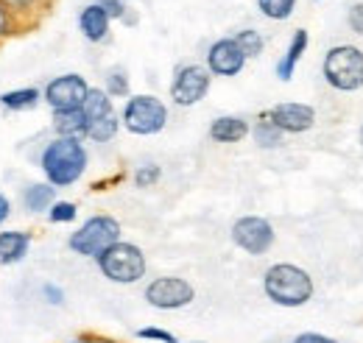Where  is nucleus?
Instances as JSON below:
<instances>
[{"label":"nucleus","instance_id":"2eb2a0df","mask_svg":"<svg viewBox=\"0 0 363 343\" xmlns=\"http://www.w3.org/2000/svg\"><path fill=\"white\" fill-rule=\"evenodd\" d=\"M34 243V235L26 229H9L0 232V265H17L28 257Z\"/></svg>","mask_w":363,"mask_h":343},{"label":"nucleus","instance_id":"2f4dec72","mask_svg":"<svg viewBox=\"0 0 363 343\" xmlns=\"http://www.w3.org/2000/svg\"><path fill=\"white\" fill-rule=\"evenodd\" d=\"M43 299H45L50 307H62V304H65V291H62L59 285H53V282H45V285H43Z\"/></svg>","mask_w":363,"mask_h":343},{"label":"nucleus","instance_id":"dca6fc26","mask_svg":"<svg viewBox=\"0 0 363 343\" xmlns=\"http://www.w3.org/2000/svg\"><path fill=\"white\" fill-rule=\"evenodd\" d=\"M308 45H311V34H308L305 28H296L294 37H291V43H288V47H285V53H282V59L277 62V79H279V81H291V79H294L296 64H299L302 56L308 53Z\"/></svg>","mask_w":363,"mask_h":343},{"label":"nucleus","instance_id":"f257e3e1","mask_svg":"<svg viewBox=\"0 0 363 343\" xmlns=\"http://www.w3.org/2000/svg\"><path fill=\"white\" fill-rule=\"evenodd\" d=\"M87 168H90V151L84 140L76 137H53L40 154V171L48 184H53L56 190L79 184Z\"/></svg>","mask_w":363,"mask_h":343},{"label":"nucleus","instance_id":"c85d7f7f","mask_svg":"<svg viewBox=\"0 0 363 343\" xmlns=\"http://www.w3.org/2000/svg\"><path fill=\"white\" fill-rule=\"evenodd\" d=\"M135 335L140 341H151V343H179L174 332H168L162 327H140Z\"/></svg>","mask_w":363,"mask_h":343},{"label":"nucleus","instance_id":"39448f33","mask_svg":"<svg viewBox=\"0 0 363 343\" xmlns=\"http://www.w3.org/2000/svg\"><path fill=\"white\" fill-rule=\"evenodd\" d=\"M168 103L157 95L140 92V95H129L123 109H121V126L135 134V137H154L168 126Z\"/></svg>","mask_w":363,"mask_h":343},{"label":"nucleus","instance_id":"72a5a7b5","mask_svg":"<svg viewBox=\"0 0 363 343\" xmlns=\"http://www.w3.org/2000/svg\"><path fill=\"white\" fill-rule=\"evenodd\" d=\"M294 343H338L335 338H330V335H324V332H299Z\"/></svg>","mask_w":363,"mask_h":343},{"label":"nucleus","instance_id":"ea45409f","mask_svg":"<svg viewBox=\"0 0 363 343\" xmlns=\"http://www.w3.org/2000/svg\"><path fill=\"white\" fill-rule=\"evenodd\" d=\"M291 343H294V341H291Z\"/></svg>","mask_w":363,"mask_h":343},{"label":"nucleus","instance_id":"ddd939ff","mask_svg":"<svg viewBox=\"0 0 363 343\" xmlns=\"http://www.w3.org/2000/svg\"><path fill=\"white\" fill-rule=\"evenodd\" d=\"M79 31L84 34V40L92 45H101L109 40L112 31V17L98 6V3H87L79 11Z\"/></svg>","mask_w":363,"mask_h":343},{"label":"nucleus","instance_id":"cd10ccee","mask_svg":"<svg viewBox=\"0 0 363 343\" xmlns=\"http://www.w3.org/2000/svg\"><path fill=\"white\" fill-rule=\"evenodd\" d=\"M160 179H162V168H160L157 162H145V165H140V168L132 173V181H135V187H140V190L154 187Z\"/></svg>","mask_w":363,"mask_h":343},{"label":"nucleus","instance_id":"9b49d317","mask_svg":"<svg viewBox=\"0 0 363 343\" xmlns=\"http://www.w3.org/2000/svg\"><path fill=\"white\" fill-rule=\"evenodd\" d=\"M246 56H243V50L238 47L235 43V37H221V40H216V43L207 47V53H204V67L210 70V76L216 79H235V76H240L243 73V67H246Z\"/></svg>","mask_w":363,"mask_h":343},{"label":"nucleus","instance_id":"f704fd0d","mask_svg":"<svg viewBox=\"0 0 363 343\" xmlns=\"http://www.w3.org/2000/svg\"><path fill=\"white\" fill-rule=\"evenodd\" d=\"M67 343H121L115 338H106V335H98V332H82L76 338H70Z\"/></svg>","mask_w":363,"mask_h":343},{"label":"nucleus","instance_id":"f3484780","mask_svg":"<svg viewBox=\"0 0 363 343\" xmlns=\"http://www.w3.org/2000/svg\"><path fill=\"white\" fill-rule=\"evenodd\" d=\"M56 201V187L48 184V181H34V184H26L23 187V210L31 215L48 213L50 204Z\"/></svg>","mask_w":363,"mask_h":343},{"label":"nucleus","instance_id":"4be33fe9","mask_svg":"<svg viewBox=\"0 0 363 343\" xmlns=\"http://www.w3.org/2000/svg\"><path fill=\"white\" fill-rule=\"evenodd\" d=\"M249 137L255 140V145L257 148H263V151H274V148H279L282 145V140H285V134L274 126L272 120H269V115L263 112L257 120H255V126L249 131Z\"/></svg>","mask_w":363,"mask_h":343},{"label":"nucleus","instance_id":"4468645a","mask_svg":"<svg viewBox=\"0 0 363 343\" xmlns=\"http://www.w3.org/2000/svg\"><path fill=\"white\" fill-rule=\"evenodd\" d=\"M252 131V123L240 115H218L213 123H210V140L218 142V145H235V142H243Z\"/></svg>","mask_w":363,"mask_h":343},{"label":"nucleus","instance_id":"7c9ffc66","mask_svg":"<svg viewBox=\"0 0 363 343\" xmlns=\"http://www.w3.org/2000/svg\"><path fill=\"white\" fill-rule=\"evenodd\" d=\"M95 3H98V6L112 17V20H121V23H123V20H126V14H129V9H126V3H123V0H95Z\"/></svg>","mask_w":363,"mask_h":343},{"label":"nucleus","instance_id":"6ab92c4d","mask_svg":"<svg viewBox=\"0 0 363 343\" xmlns=\"http://www.w3.org/2000/svg\"><path fill=\"white\" fill-rule=\"evenodd\" d=\"M43 101V89L37 86H17V89H9L0 95V106L9 109V112H28V109H37Z\"/></svg>","mask_w":363,"mask_h":343},{"label":"nucleus","instance_id":"9d476101","mask_svg":"<svg viewBox=\"0 0 363 343\" xmlns=\"http://www.w3.org/2000/svg\"><path fill=\"white\" fill-rule=\"evenodd\" d=\"M87 92H90V84L84 76L62 73L43 86V101L50 106V112H70V109H82Z\"/></svg>","mask_w":363,"mask_h":343},{"label":"nucleus","instance_id":"6e6552de","mask_svg":"<svg viewBox=\"0 0 363 343\" xmlns=\"http://www.w3.org/2000/svg\"><path fill=\"white\" fill-rule=\"evenodd\" d=\"M210 86H213V76H210V70H207L204 64L190 62V64L177 67V73H174V79H171V89H168V95H171L174 106L190 109V106L201 103V101L210 95Z\"/></svg>","mask_w":363,"mask_h":343},{"label":"nucleus","instance_id":"20e7f679","mask_svg":"<svg viewBox=\"0 0 363 343\" xmlns=\"http://www.w3.org/2000/svg\"><path fill=\"white\" fill-rule=\"evenodd\" d=\"M324 81L338 92H358L363 86V50L358 45H333L321 59Z\"/></svg>","mask_w":363,"mask_h":343},{"label":"nucleus","instance_id":"a878e982","mask_svg":"<svg viewBox=\"0 0 363 343\" xmlns=\"http://www.w3.org/2000/svg\"><path fill=\"white\" fill-rule=\"evenodd\" d=\"M255 3H257L260 14L274 20V23L288 20L294 14V9H296V0H255Z\"/></svg>","mask_w":363,"mask_h":343},{"label":"nucleus","instance_id":"393cba45","mask_svg":"<svg viewBox=\"0 0 363 343\" xmlns=\"http://www.w3.org/2000/svg\"><path fill=\"white\" fill-rule=\"evenodd\" d=\"M104 89H106L109 98H129L132 95V79L123 67H112L104 76Z\"/></svg>","mask_w":363,"mask_h":343},{"label":"nucleus","instance_id":"412c9836","mask_svg":"<svg viewBox=\"0 0 363 343\" xmlns=\"http://www.w3.org/2000/svg\"><path fill=\"white\" fill-rule=\"evenodd\" d=\"M82 112H84L87 126H90L95 120H104V118L115 115V103H112V98L106 95L104 86H90V92H87V98L82 103Z\"/></svg>","mask_w":363,"mask_h":343},{"label":"nucleus","instance_id":"aec40b11","mask_svg":"<svg viewBox=\"0 0 363 343\" xmlns=\"http://www.w3.org/2000/svg\"><path fill=\"white\" fill-rule=\"evenodd\" d=\"M53 0H3V6L14 14V20L20 23V28H28L34 26L48 9H50Z\"/></svg>","mask_w":363,"mask_h":343},{"label":"nucleus","instance_id":"1a4fd4ad","mask_svg":"<svg viewBox=\"0 0 363 343\" xmlns=\"http://www.w3.org/2000/svg\"><path fill=\"white\" fill-rule=\"evenodd\" d=\"M143 299L148 301L154 310H184L196 301V288L184 276H157L145 285Z\"/></svg>","mask_w":363,"mask_h":343},{"label":"nucleus","instance_id":"0eeeda50","mask_svg":"<svg viewBox=\"0 0 363 343\" xmlns=\"http://www.w3.org/2000/svg\"><path fill=\"white\" fill-rule=\"evenodd\" d=\"M229 237H232V243H235L243 254H249V257H263V254L272 252L274 240H277V232H274L272 220L263 218V215H240V218L232 223Z\"/></svg>","mask_w":363,"mask_h":343},{"label":"nucleus","instance_id":"4c0bfd02","mask_svg":"<svg viewBox=\"0 0 363 343\" xmlns=\"http://www.w3.org/2000/svg\"><path fill=\"white\" fill-rule=\"evenodd\" d=\"M190 343H204V341H190Z\"/></svg>","mask_w":363,"mask_h":343},{"label":"nucleus","instance_id":"e433bc0d","mask_svg":"<svg viewBox=\"0 0 363 343\" xmlns=\"http://www.w3.org/2000/svg\"><path fill=\"white\" fill-rule=\"evenodd\" d=\"M358 142H361V148H363V126H361V134H358Z\"/></svg>","mask_w":363,"mask_h":343},{"label":"nucleus","instance_id":"c9c22d12","mask_svg":"<svg viewBox=\"0 0 363 343\" xmlns=\"http://www.w3.org/2000/svg\"><path fill=\"white\" fill-rule=\"evenodd\" d=\"M9 218H11V201H9V198L0 193V226H3Z\"/></svg>","mask_w":363,"mask_h":343},{"label":"nucleus","instance_id":"423d86ee","mask_svg":"<svg viewBox=\"0 0 363 343\" xmlns=\"http://www.w3.org/2000/svg\"><path fill=\"white\" fill-rule=\"evenodd\" d=\"M95 265H98L101 276H106L112 285H137V282H143V276L148 271L143 249L129 240H118L115 246H109L95 259Z\"/></svg>","mask_w":363,"mask_h":343},{"label":"nucleus","instance_id":"bb28decb","mask_svg":"<svg viewBox=\"0 0 363 343\" xmlns=\"http://www.w3.org/2000/svg\"><path fill=\"white\" fill-rule=\"evenodd\" d=\"M45 215H48V220H50V223H73V220L79 218V204H76V201L56 198Z\"/></svg>","mask_w":363,"mask_h":343},{"label":"nucleus","instance_id":"c756f323","mask_svg":"<svg viewBox=\"0 0 363 343\" xmlns=\"http://www.w3.org/2000/svg\"><path fill=\"white\" fill-rule=\"evenodd\" d=\"M17 31H23L20 23L14 20V14H11V11L3 6V0H0V43H6L9 37H14Z\"/></svg>","mask_w":363,"mask_h":343},{"label":"nucleus","instance_id":"f8f14e48","mask_svg":"<svg viewBox=\"0 0 363 343\" xmlns=\"http://www.w3.org/2000/svg\"><path fill=\"white\" fill-rule=\"evenodd\" d=\"M266 115L282 134H305L316 126V109L311 103H299V101L274 103Z\"/></svg>","mask_w":363,"mask_h":343},{"label":"nucleus","instance_id":"b1692460","mask_svg":"<svg viewBox=\"0 0 363 343\" xmlns=\"http://www.w3.org/2000/svg\"><path fill=\"white\" fill-rule=\"evenodd\" d=\"M235 43L243 50L246 59H257V56H263V50H266V37H263L257 28H243V31H238V34H235Z\"/></svg>","mask_w":363,"mask_h":343},{"label":"nucleus","instance_id":"7ed1b4c3","mask_svg":"<svg viewBox=\"0 0 363 343\" xmlns=\"http://www.w3.org/2000/svg\"><path fill=\"white\" fill-rule=\"evenodd\" d=\"M118 240H123L121 220L112 218V215L101 213V215H90L76 232H70L67 249L84 259H98L109 246H115Z\"/></svg>","mask_w":363,"mask_h":343},{"label":"nucleus","instance_id":"473e14b6","mask_svg":"<svg viewBox=\"0 0 363 343\" xmlns=\"http://www.w3.org/2000/svg\"><path fill=\"white\" fill-rule=\"evenodd\" d=\"M347 20H350V28L363 37V0L361 3H352V9H350V14H347Z\"/></svg>","mask_w":363,"mask_h":343},{"label":"nucleus","instance_id":"f03ea898","mask_svg":"<svg viewBox=\"0 0 363 343\" xmlns=\"http://www.w3.org/2000/svg\"><path fill=\"white\" fill-rule=\"evenodd\" d=\"M263 293L277 307L296 310V307H305L308 301L313 299L316 285H313V276L302 265L274 262L263 274Z\"/></svg>","mask_w":363,"mask_h":343},{"label":"nucleus","instance_id":"5701e85b","mask_svg":"<svg viewBox=\"0 0 363 343\" xmlns=\"http://www.w3.org/2000/svg\"><path fill=\"white\" fill-rule=\"evenodd\" d=\"M118 131H121V115L115 112V115H109V118H104V120H95V123H90V126H87V137H84V140L104 145V142H112V140L118 137Z\"/></svg>","mask_w":363,"mask_h":343},{"label":"nucleus","instance_id":"a211bd4d","mask_svg":"<svg viewBox=\"0 0 363 343\" xmlns=\"http://www.w3.org/2000/svg\"><path fill=\"white\" fill-rule=\"evenodd\" d=\"M53 137H76L84 140L87 137V118L82 109H70V112H53Z\"/></svg>","mask_w":363,"mask_h":343},{"label":"nucleus","instance_id":"58836bf2","mask_svg":"<svg viewBox=\"0 0 363 343\" xmlns=\"http://www.w3.org/2000/svg\"><path fill=\"white\" fill-rule=\"evenodd\" d=\"M123 3H129V0H123Z\"/></svg>","mask_w":363,"mask_h":343}]
</instances>
